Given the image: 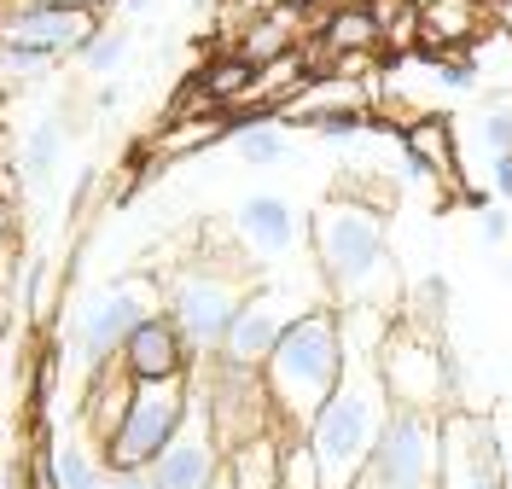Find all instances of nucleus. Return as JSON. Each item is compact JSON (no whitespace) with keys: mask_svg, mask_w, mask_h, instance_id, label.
<instances>
[{"mask_svg":"<svg viewBox=\"0 0 512 489\" xmlns=\"http://www.w3.org/2000/svg\"><path fill=\"white\" fill-rule=\"evenodd\" d=\"M309 245H315L320 286L332 297V309H402V274L384 239V216L373 204H361L350 193H332L315 204L309 216Z\"/></svg>","mask_w":512,"mask_h":489,"instance_id":"obj_1","label":"nucleus"},{"mask_svg":"<svg viewBox=\"0 0 512 489\" xmlns=\"http://www.w3.org/2000/svg\"><path fill=\"white\" fill-rule=\"evenodd\" d=\"M344 367H350V356H344L338 309L320 303L309 315H297L291 332L274 344V356L262 361V391H268L274 425L286 437H309V425L320 420V408L344 385Z\"/></svg>","mask_w":512,"mask_h":489,"instance_id":"obj_2","label":"nucleus"},{"mask_svg":"<svg viewBox=\"0 0 512 489\" xmlns=\"http://www.w3.org/2000/svg\"><path fill=\"white\" fill-rule=\"evenodd\" d=\"M396 414V402L384 391L379 356H350L344 385L332 391V402L320 408V420L309 425V449L320 460L326 489H361L367 466L379 455V437Z\"/></svg>","mask_w":512,"mask_h":489,"instance_id":"obj_3","label":"nucleus"},{"mask_svg":"<svg viewBox=\"0 0 512 489\" xmlns=\"http://www.w3.org/2000/svg\"><path fill=\"white\" fill-rule=\"evenodd\" d=\"M256 292L251 274H233L216 262H187L163 274V315L181 326V338L192 344L198 361H216L227 344V326L245 309V297Z\"/></svg>","mask_w":512,"mask_h":489,"instance_id":"obj_4","label":"nucleus"},{"mask_svg":"<svg viewBox=\"0 0 512 489\" xmlns=\"http://www.w3.org/2000/svg\"><path fill=\"white\" fill-rule=\"evenodd\" d=\"M379 373H384V391L396 408H425V414H448L460 408V367L437 344V332L402 321L390 332V344L379 350Z\"/></svg>","mask_w":512,"mask_h":489,"instance_id":"obj_5","label":"nucleus"},{"mask_svg":"<svg viewBox=\"0 0 512 489\" xmlns=\"http://www.w3.org/2000/svg\"><path fill=\"white\" fill-rule=\"evenodd\" d=\"M152 315H163V280L134 274V280H117V286L94 292L82 303V315H76V361L88 373H105L111 361H123L128 338Z\"/></svg>","mask_w":512,"mask_h":489,"instance_id":"obj_6","label":"nucleus"},{"mask_svg":"<svg viewBox=\"0 0 512 489\" xmlns=\"http://www.w3.org/2000/svg\"><path fill=\"white\" fill-rule=\"evenodd\" d=\"M187 402H192V373L134 385L128 402H123L117 431L105 437V466H111V472H140V466H152V460L163 455V443L175 437V425L187 420Z\"/></svg>","mask_w":512,"mask_h":489,"instance_id":"obj_7","label":"nucleus"},{"mask_svg":"<svg viewBox=\"0 0 512 489\" xmlns=\"http://www.w3.org/2000/svg\"><path fill=\"white\" fill-rule=\"evenodd\" d=\"M443 484V414L396 408L361 489H437Z\"/></svg>","mask_w":512,"mask_h":489,"instance_id":"obj_8","label":"nucleus"},{"mask_svg":"<svg viewBox=\"0 0 512 489\" xmlns=\"http://www.w3.org/2000/svg\"><path fill=\"white\" fill-rule=\"evenodd\" d=\"M222 466H227V449H222V431H216V408H210V373L198 361L192 367L187 420L175 425V437L152 460V478H158V489H210L222 478Z\"/></svg>","mask_w":512,"mask_h":489,"instance_id":"obj_9","label":"nucleus"},{"mask_svg":"<svg viewBox=\"0 0 512 489\" xmlns=\"http://www.w3.org/2000/svg\"><path fill=\"white\" fill-rule=\"evenodd\" d=\"M309 309H320V303H303L291 286H256L245 297V309L233 315V326H227V344H222V356H216V367L262 379V361L274 356V344L291 332V321L309 315Z\"/></svg>","mask_w":512,"mask_h":489,"instance_id":"obj_10","label":"nucleus"},{"mask_svg":"<svg viewBox=\"0 0 512 489\" xmlns=\"http://www.w3.org/2000/svg\"><path fill=\"white\" fill-rule=\"evenodd\" d=\"M437 489H507L501 437H495L489 408H448L443 414V484Z\"/></svg>","mask_w":512,"mask_h":489,"instance_id":"obj_11","label":"nucleus"},{"mask_svg":"<svg viewBox=\"0 0 512 489\" xmlns=\"http://www.w3.org/2000/svg\"><path fill=\"white\" fill-rule=\"evenodd\" d=\"M94 35L99 12H64V6H35V0L0 18V47H24V53H47V59L82 53Z\"/></svg>","mask_w":512,"mask_h":489,"instance_id":"obj_12","label":"nucleus"},{"mask_svg":"<svg viewBox=\"0 0 512 489\" xmlns=\"http://www.w3.org/2000/svg\"><path fill=\"white\" fill-rule=\"evenodd\" d=\"M233 239L251 262H280L303 245V216L286 193H245L233 204Z\"/></svg>","mask_w":512,"mask_h":489,"instance_id":"obj_13","label":"nucleus"},{"mask_svg":"<svg viewBox=\"0 0 512 489\" xmlns=\"http://www.w3.org/2000/svg\"><path fill=\"white\" fill-rule=\"evenodd\" d=\"M192 367H198V356H192V344L181 338V326L169 321V315H152L123 350V373L134 385H146V379H181Z\"/></svg>","mask_w":512,"mask_h":489,"instance_id":"obj_14","label":"nucleus"},{"mask_svg":"<svg viewBox=\"0 0 512 489\" xmlns=\"http://www.w3.org/2000/svg\"><path fill=\"white\" fill-rule=\"evenodd\" d=\"M280 460H286V431H256L227 449V478L233 489H280Z\"/></svg>","mask_w":512,"mask_h":489,"instance_id":"obj_15","label":"nucleus"},{"mask_svg":"<svg viewBox=\"0 0 512 489\" xmlns=\"http://www.w3.org/2000/svg\"><path fill=\"white\" fill-rule=\"evenodd\" d=\"M280 117H309V123H332V117H367V94L350 88L344 76H326V82H309L297 99L280 105Z\"/></svg>","mask_w":512,"mask_h":489,"instance_id":"obj_16","label":"nucleus"},{"mask_svg":"<svg viewBox=\"0 0 512 489\" xmlns=\"http://www.w3.org/2000/svg\"><path fill=\"white\" fill-rule=\"evenodd\" d=\"M233 158L245 169H274V163L291 158V134H286V117H251L233 129Z\"/></svg>","mask_w":512,"mask_h":489,"instance_id":"obj_17","label":"nucleus"},{"mask_svg":"<svg viewBox=\"0 0 512 489\" xmlns=\"http://www.w3.org/2000/svg\"><path fill=\"white\" fill-rule=\"evenodd\" d=\"M111 478V466L88 449V443H76V437H64L47 449V484L53 489H105Z\"/></svg>","mask_w":512,"mask_h":489,"instance_id":"obj_18","label":"nucleus"},{"mask_svg":"<svg viewBox=\"0 0 512 489\" xmlns=\"http://www.w3.org/2000/svg\"><path fill=\"white\" fill-rule=\"evenodd\" d=\"M64 163V123L59 117H41L30 134H24V181L30 187H47L53 175H59Z\"/></svg>","mask_w":512,"mask_h":489,"instance_id":"obj_19","label":"nucleus"},{"mask_svg":"<svg viewBox=\"0 0 512 489\" xmlns=\"http://www.w3.org/2000/svg\"><path fill=\"white\" fill-rule=\"evenodd\" d=\"M472 146L483 152V163L512 158V94L483 99L478 105V117H472Z\"/></svg>","mask_w":512,"mask_h":489,"instance_id":"obj_20","label":"nucleus"},{"mask_svg":"<svg viewBox=\"0 0 512 489\" xmlns=\"http://www.w3.org/2000/svg\"><path fill=\"white\" fill-rule=\"evenodd\" d=\"M478 30V0H443L425 12V41H466Z\"/></svg>","mask_w":512,"mask_h":489,"instance_id":"obj_21","label":"nucleus"},{"mask_svg":"<svg viewBox=\"0 0 512 489\" xmlns=\"http://www.w3.org/2000/svg\"><path fill=\"white\" fill-rule=\"evenodd\" d=\"M59 70V59L47 53H24V47H0V88H35Z\"/></svg>","mask_w":512,"mask_h":489,"instance_id":"obj_22","label":"nucleus"},{"mask_svg":"<svg viewBox=\"0 0 512 489\" xmlns=\"http://www.w3.org/2000/svg\"><path fill=\"white\" fill-rule=\"evenodd\" d=\"M297 76H303V59L286 53V59H274V65L256 70V88H245L239 99H297V94H303V88H297Z\"/></svg>","mask_w":512,"mask_h":489,"instance_id":"obj_23","label":"nucleus"},{"mask_svg":"<svg viewBox=\"0 0 512 489\" xmlns=\"http://www.w3.org/2000/svg\"><path fill=\"white\" fill-rule=\"evenodd\" d=\"M326 41H332V47H373V41H384L373 6H344V12L326 24Z\"/></svg>","mask_w":512,"mask_h":489,"instance_id":"obj_24","label":"nucleus"},{"mask_svg":"<svg viewBox=\"0 0 512 489\" xmlns=\"http://www.w3.org/2000/svg\"><path fill=\"white\" fill-rule=\"evenodd\" d=\"M280 489H326V478H320V460H315V449H309V437H286Z\"/></svg>","mask_w":512,"mask_h":489,"instance_id":"obj_25","label":"nucleus"},{"mask_svg":"<svg viewBox=\"0 0 512 489\" xmlns=\"http://www.w3.org/2000/svg\"><path fill=\"white\" fill-rule=\"evenodd\" d=\"M128 59V30H99L82 53H76V65L88 70V76H111V70Z\"/></svg>","mask_w":512,"mask_h":489,"instance_id":"obj_26","label":"nucleus"},{"mask_svg":"<svg viewBox=\"0 0 512 489\" xmlns=\"http://www.w3.org/2000/svg\"><path fill=\"white\" fill-rule=\"evenodd\" d=\"M408 303H414V315H419L414 326H425V332H431V321L443 315V303H448V280H437V274H425V280L414 286V297H408Z\"/></svg>","mask_w":512,"mask_h":489,"instance_id":"obj_27","label":"nucleus"},{"mask_svg":"<svg viewBox=\"0 0 512 489\" xmlns=\"http://www.w3.org/2000/svg\"><path fill=\"white\" fill-rule=\"evenodd\" d=\"M489 414H495V437H501V478H507V489H512V402L489 408Z\"/></svg>","mask_w":512,"mask_h":489,"instance_id":"obj_28","label":"nucleus"},{"mask_svg":"<svg viewBox=\"0 0 512 489\" xmlns=\"http://www.w3.org/2000/svg\"><path fill=\"white\" fill-rule=\"evenodd\" d=\"M478 239H483V245H507V239H512V216H501V210H483Z\"/></svg>","mask_w":512,"mask_h":489,"instance_id":"obj_29","label":"nucleus"},{"mask_svg":"<svg viewBox=\"0 0 512 489\" xmlns=\"http://www.w3.org/2000/svg\"><path fill=\"white\" fill-rule=\"evenodd\" d=\"M105 489H158V478H152V466H140V472H111Z\"/></svg>","mask_w":512,"mask_h":489,"instance_id":"obj_30","label":"nucleus"},{"mask_svg":"<svg viewBox=\"0 0 512 489\" xmlns=\"http://www.w3.org/2000/svg\"><path fill=\"white\" fill-rule=\"evenodd\" d=\"M489 193H495V198H512V158L489 163Z\"/></svg>","mask_w":512,"mask_h":489,"instance_id":"obj_31","label":"nucleus"},{"mask_svg":"<svg viewBox=\"0 0 512 489\" xmlns=\"http://www.w3.org/2000/svg\"><path fill=\"white\" fill-rule=\"evenodd\" d=\"M35 6H64V12H105L111 0H35Z\"/></svg>","mask_w":512,"mask_h":489,"instance_id":"obj_32","label":"nucleus"},{"mask_svg":"<svg viewBox=\"0 0 512 489\" xmlns=\"http://www.w3.org/2000/svg\"><path fill=\"white\" fill-rule=\"evenodd\" d=\"M94 105H99V111H117V105H123V82H105Z\"/></svg>","mask_w":512,"mask_h":489,"instance_id":"obj_33","label":"nucleus"},{"mask_svg":"<svg viewBox=\"0 0 512 489\" xmlns=\"http://www.w3.org/2000/svg\"><path fill=\"white\" fill-rule=\"evenodd\" d=\"M12 245V204H6V193H0V251Z\"/></svg>","mask_w":512,"mask_h":489,"instance_id":"obj_34","label":"nucleus"},{"mask_svg":"<svg viewBox=\"0 0 512 489\" xmlns=\"http://www.w3.org/2000/svg\"><path fill=\"white\" fill-rule=\"evenodd\" d=\"M140 12H152V0H123V18H140Z\"/></svg>","mask_w":512,"mask_h":489,"instance_id":"obj_35","label":"nucleus"},{"mask_svg":"<svg viewBox=\"0 0 512 489\" xmlns=\"http://www.w3.org/2000/svg\"><path fill=\"white\" fill-rule=\"evenodd\" d=\"M210 489H233V478H227V466H222V478H216V484H210Z\"/></svg>","mask_w":512,"mask_h":489,"instance_id":"obj_36","label":"nucleus"},{"mask_svg":"<svg viewBox=\"0 0 512 489\" xmlns=\"http://www.w3.org/2000/svg\"><path fill=\"white\" fill-rule=\"evenodd\" d=\"M187 6H192V12H210V0H187Z\"/></svg>","mask_w":512,"mask_h":489,"instance_id":"obj_37","label":"nucleus"},{"mask_svg":"<svg viewBox=\"0 0 512 489\" xmlns=\"http://www.w3.org/2000/svg\"><path fill=\"white\" fill-rule=\"evenodd\" d=\"M414 6H419V12H431V6H443V0H414Z\"/></svg>","mask_w":512,"mask_h":489,"instance_id":"obj_38","label":"nucleus"}]
</instances>
